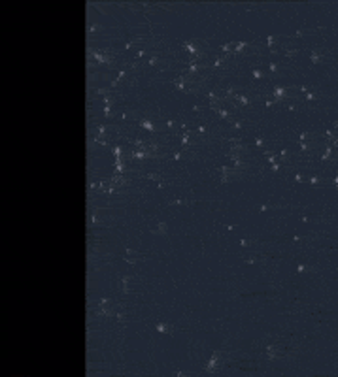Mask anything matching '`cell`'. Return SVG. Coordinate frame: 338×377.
Segmentation results:
<instances>
[{
    "label": "cell",
    "mask_w": 338,
    "mask_h": 377,
    "mask_svg": "<svg viewBox=\"0 0 338 377\" xmlns=\"http://www.w3.org/2000/svg\"><path fill=\"white\" fill-rule=\"evenodd\" d=\"M221 358H223V353L221 351H214L212 357H210V360H208V364L204 366V372H206V373L219 372V369H221Z\"/></svg>",
    "instance_id": "cell-1"
},
{
    "label": "cell",
    "mask_w": 338,
    "mask_h": 377,
    "mask_svg": "<svg viewBox=\"0 0 338 377\" xmlns=\"http://www.w3.org/2000/svg\"><path fill=\"white\" fill-rule=\"evenodd\" d=\"M264 354H266V358H280V357H283V349H281V345L278 343H270V345H266V349H264Z\"/></svg>",
    "instance_id": "cell-2"
},
{
    "label": "cell",
    "mask_w": 338,
    "mask_h": 377,
    "mask_svg": "<svg viewBox=\"0 0 338 377\" xmlns=\"http://www.w3.org/2000/svg\"><path fill=\"white\" fill-rule=\"evenodd\" d=\"M272 98H274L276 102H285V100H289V94H287V89H285V87H281V85H278V87H274Z\"/></svg>",
    "instance_id": "cell-3"
},
{
    "label": "cell",
    "mask_w": 338,
    "mask_h": 377,
    "mask_svg": "<svg viewBox=\"0 0 338 377\" xmlns=\"http://www.w3.org/2000/svg\"><path fill=\"white\" fill-rule=\"evenodd\" d=\"M91 57L96 60V62H104V64H110L111 59L108 55H104V51H100V49H95V51H91Z\"/></svg>",
    "instance_id": "cell-4"
},
{
    "label": "cell",
    "mask_w": 338,
    "mask_h": 377,
    "mask_svg": "<svg viewBox=\"0 0 338 377\" xmlns=\"http://www.w3.org/2000/svg\"><path fill=\"white\" fill-rule=\"evenodd\" d=\"M310 60H312V64H319V62L325 60V53H323L321 49H314V51L310 53Z\"/></svg>",
    "instance_id": "cell-5"
},
{
    "label": "cell",
    "mask_w": 338,
    "mask_h": 377,
    "mask_svg": "<svg viewBox=\"0 0 338 377\" xmlns=\"http://www.w3.org/2000/svg\"><path fill=\"white\" fill-rule=\"evenodd\" d=\"M140 128H144L147 132H155L157 130V125H155L153 121H149V119H142L140 121Z\"/></svg>",
    "instance_id": "cell-6"
},
{
    "label": "cell",
    "mask_w": 338,
    "mask_h": 377,
    "mask_svg": "<svg viewBox=\"0 0 338 377\" xmlns=\"http://www.w3.org/2000/svg\"><path fill=\"white\" fill-rule=\"evenodd\" d=\"M130 281H132L130 275H123L121 277V290H123V294H129L130 292Z\"/></svg>",
    "instance_id": "cell-7"
},
{
    "label": "cell",
    "mask_w": 338,
    "mask_h": 377,
    "mask_svg": "<svg viewBox=\"0 0 338 377\" xmlns=\"http://www.w3.org/2000/svg\"><path fill=\"white\" fill-rule=\"evenodd\" d=\"M151 232H153V234H161V236H164V234L168 232V226H166L164 223H157V224L151 226Z\"/></svg>",
    "instance_id": "cell-8"
},
{
    "label": "cell",
    "mask_w": 338,
    "mask_h": 377,
    "mask_svg": "<svg viewBox=\"0 0 338 377\" xmlns=\"http://www.w3.org/2000/svg\"><path fill=\"white\" fill-rule=\"evenodd\" d=\"M155 328H157V332H161V334H170L172 332V328L166 323H157V324H155Z\"/></svg>",
    "instance_id": "cell-9"
},
{
    "label": "cell",
    "mask_w": 338,
    "mask_h": 377,
    "mask_svg": "<svg viewBox=\"0 0 338 377\" xmlns=\"http://www.w3.org/2000/svg\"><path fill=\"white\" fill-rule=\"evenodd\" d=\"M123 258L129 262V264H132V262L136 260V255H134V251H132V249H127L125 251V255H123Z\"/></svg>",
    "instance_id": "cell-10"
},
{
    "label": "cell",
    "mask_w": 338,
    "mask_h": 377,
    "mask_svg": "<svg viewBox=\"0 0 338 377\" xmlns=\"http://www.w3.org/2000/svg\"><path fill=\"white\" fill-rule=\"evenodd\" d=\"M234 102H236V104H242V106H248V104H249V98L246 96V94H238V96L234 98Z\"/></svg>",
    "instance_id": "cell-11"
},
{
    "label": "cell",
    "mask_w": 338,
    "mask_h": 377,
    "mask_svg": "<svg viewBox=\"0 0 338 377\" xmlns=\"http://www.w3.org/2000/svg\"><path fill=\"white\" fill-rule=\"evenodd\" d=\"M185 204H191L189 198H180V200H170V205H185Z\"/></svg>",
    "instance_id": "cell-12"
},
{
    "label": "cell",
    "mask_w": 338,
    "mask_h": 377,
    "mask_svg": "<svg viewBox=\"0 0 338 377\" xmlns=\"http://www.w3.org/2000/svg\"><path fill=\"white\" fill-rule=\"evenodd\" d=\"M183 155H185V149H181V151H174L172 153V160H181V159H183Z\"/></svg>",
    "instance_id": "cell-13"
},
{
    "label": "cell",
    "mask_w": 338,
    "mask_h": 377,
    "mask_svg": "<svg viewBox=\"0 0 338 377\" xmlns=\"http://www.w3.org/2000/svg\"><path fill=\"white\" fill-rule=\"evenodd\" d=\"M251 74H253V77H255V79H263V77H264V72H263V70H259V68H253Z\"/></svg>",
    "instance_id": "cell-14"
},
{
    "label": "cell",
    "mask_w": 338,
    "mask_h": 377,
    "mask_svg": "<svg viewBox=\"0 0 338 377\" xmlns=\"http://www.w3.org/2000/svg\"><path fill=\"white\" fill-rule=\"evenodd\" d=\"M299 147H300L302 153H308L310 151V144H308V141H299Z\"/></svg>",
    "instance_id": "cell-15"
},
{
    "label": "cell",
    "mask_w": 338,
    "mask_h": 377,
    "mask_svg": "<svg viewBox=\"0 0 338 377\" xmlns=\"http://www.w3.org/2000/svg\"><path fill=\"white\" fill-rule=\"evenodd\" d=\"M304 100H306V102H314V100H318V96H315L314 92H310V91H308L306 94H304Z\"/></svg>",
    "instance_id": "cell-16"
},
{
    "label": "cell",
    "mask_w": 338,
    "mask_h": 377,
    "mask_svg": "<svg viewBox=\"0 0 338 377\" xmlns=\"http://www.w3.org/2000/svg\"><path fill=\"white\" fill-rule=\"evenodd\" d=\"M308 183L312 185V187H315V185H319V183H321V179H319L318 175H312V177H310V179H308Z\"/></svg>",
    "instance_id": "cell-17"
},
{
    "label": "cell",
    "mask_w": 338,
    "mask_h": 377,
    "mask_svg": "<svg viewBox=\"0 0 338 377\" xmlns=\"http://www.w3.org/2000/svg\"><path fill=\"white\" fill-rule=\"evenodd\" d=\"M297 53H299V49H295V47H293V49H289V47H287L285 51H283V55H285V57H295Z\"/></svg>",
    "instance_id": "cell-18"
},
{
    "label": "cell",
    "mask_w": 338,
    "mask_h": 377,
    "mask_svg": "<svg viewBox=\"0 0 338 377\" xmlns=\"http://www.w3.org/2000/svg\"><path fill=\"white\" fill-rule=\"evenodd\" d=\"M274 42H276V40H274V36H268V38H266V44H268V47H270L272 53L276 51V49H274Z\"/></svg>",
    "instance_id": "cell-19"
},
{
    "label": "cell",
    "mask_w": 338,
    "mask_h": 377,
    "mask_svg": "<svg viewBox=\"0 0 338 377\" xmlns=\"http://www.w3.org/2000/svg\"><path fill=\"white\" fill-rule=\"evenodd\" d=\"M255 147H261V149H263V147H264V138L257 136V138H255Z\"/></svg>",
    "instance_id": "cell-20"
},
{
    "label": "cell",
    "mask_w": 338,
    "mask_h": 377,
    "mask_svg": "<svg viewBox=\"0 0 338 377\" xmlns=\"http://www.w3.org/2000/svg\"><path fill=\"white\" fill-rule=\"evenodd\" d=\"M268 70H270L272 74H276V72H278V64H276L274 60H272V62H268Z\"/></svg>",
    "instance_id": "cell-21"
},
{
    "label": "cell",
    "mask_w": 338,
    "mask_h": 377,
    "mask_svg": "<svg viewBox=\"0 0 338 377\" xmlns=\"http://www.w3.org/2000/svg\"><path fill=\"white\" fill-rule=\"evenodd\" d=\"M240 245L242 247H253V241L251 239H240Z\"/></svg>",
    "instance_id": "cell-22"
},
{
    "label": "cell",
    "mask_w": 338,
    "mask_h": 377,
    "mask_svg": "<svg viewBox=\"0 0 338 377\" xmlns=\"http://www.w3.org/2000/svg\"><path fill=\"white\" fill-rule=\"evenodd\" d=\"M274 104H278L276 100H274V98H266V100H264V106H266V108H272Z\"/></svg>",
    "instance_id": "cell-23"
},
{
    "label": "cell",
    "mask_w": 338,
    "mask_h": 377,
    "mask_svg": "<svg viewBox=\"0 0 338 377\" xmlns=\"http://www.w3.org/2000/svg\"><path fill=\"white\" fill-rule=\"evenodd\" d=\"M221 64H223V59H221V57H217V59L214 60L212 66H214V68H221Z\"/></svg>",
    "instance_id": "cell-24"
},
{
    "label": "cell",
    "mask_w": 338,
    "mask_h": 377,
    "mask_svg": "<svg viewBox=\"0 0 338 377\" xmlns=\"http://www.w3.org/2000/svg\"><path fill=\"white\" fill-rule=\"evenodd\" d=\"M159 62H161V59H159V57H151V59H149V64H151V66L159 64Z\"/></svg>",
    "instance_id": "cell-25"
},
{
    "label": "cell",
    "mask_w": 338,
    "mask_h": 377,
    "mask_svg": "<svg viewBox=\"0 0 338 377\" xmlns=\"http://www.w3.org/2000/svg\"><path fill=\"white\" fill-rule=\"evenodd\" d=\"M287 110H289V111H295V110H297V104H295V102H289V104H287Z\"/></svg>",
    "instance_id": "cell-26"
},
{
    "label": "cell",
    "mask_w": 338,
    "mask_h": 377,
    "mask_svg": "<svg viewBox=\"0 0 338 377\" xmlns=\"http://www.w3.org/2000/svg\"><path fill=\"white\" fill-rule=\"evenodd\" d=\"M295 181H297V183H302V181H304V177H302L300 174H295Z\"/></svg>",
    "instance_id": "cell-27"
},
{
    "label": "cell",
    "mask_w": 338,
    "mask_h": 377,
    "mask_svg": "<svg viewBox=\"0 0 338 377\" xmlns=\"http://www.w3.org/2000/svg\"><path fill=\"white\" fill-rule=\"evenodd\" d=\"M297 272H299V273L306 272V266H304V264H299V266H297Z\"/></svg>",
    "instance_id": "cell-28"
},
{
    "label": "cell",
    "mask_w": 338,
    "mask_h": 377,
    "mask_svg": "<svg viewBox=\"0 0 338 377\" xmlns=\"http://www.w3.org/2000/svg\"><path fill=\"white\" fill-rule=\"evenodd\" d=\"M144 55H146L144 49H138V51H136V59H140V57H144Z\"/></svg>",
    "instance_id": "cell-29"
},
{
    "label": "cell",
    "mask_w": 338,
    "mask_h": 377,
    "mask_svg": "<svg viewBox=\"0 0 338 377\" xmlns=\"http://www.w3.org/2000/svg\"><path fill=\"white\" fill-rule=\"evenodd\" d=\"M196 132H199V134H204V132H206V126H199V128H196Z\"/></svg>",
    "instance_id": "cell-30"
},
{
    "label": "cell",
    "mask_w": 338,
    "mask_h": 377,
    "mask_svg": "<svg viewBox=\"0 0 338 377\" xmlns=\"http://www.w3.org/2000/svg\"><path fill=\"white\" fill-rule=\"evenodd\" d=\"M166 126H170V128H174V126H176V123H174V121H166Z\"/></svg>",
    "instance_id": "cell-31"
},
{
    "label": "cell",
    "mask_w": 338,
    "mask_h": 377,
    "mask_svg": "<svg viewBox=\"0 0 338 377\" xmlns=\"http://www.w3.org/2000/svg\"><path fill=\"white\" fill-rule=\"evenodd\" d=\"M333 185H334V187L338 189V175H336V177H334V179H333Z\"/></svg>",
    "instance_id": "cell-32"
},
{
    "label": "cell",
    "mask_w": 338,
    "mask_h": 377,
    "mask_svg": "<svg viewBox=\"0 0 338 377\" xmlns=\"http://www.w3.org/2000/svg\"><path fill=\"white\" fill-rule=\"evenodd\" d=\"M333 126H334V128H336V132H338V121H334V125H333Z\"/></svg>",
    "instance_id": "cell-33"
}]
</instances>
